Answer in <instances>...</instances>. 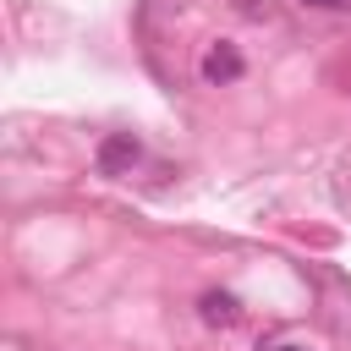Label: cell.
Returning a JSON list of instances; mask_svg holds the SVG:
<instances>
[{
	"label": "cell",
	"instance_id": "obj_3",
	"mask_svg": "<svg viewBox=\"0 0 351 351\" xmlns=\"http://www.w3.org/2000/svg\"><path fill=\"white\" fill-rule=\"evenodd\" d=\"M236 318H241V307H236L230 291H208V296H203V324H219V329H225V324H236Z\"/></svg>",
	"mask_w": 351,
	"mask_h": 351
},
{
	"label": "cell",
	"instance_id": "obj_1",
	"mask_svg": "<svg viewBox=\"0 0 351 351\" xmlns=\"http://www.w3.org/2000/svg\"><path fill=\"white\" fill-rule=\"evenodd\" d=\"M137 159H143V143H137L132 132H110V137L99 143V176H126Z\"/></svg>",
	"mask_w": 351,
	"mask_h": 351
},
{
	"label": "cell",
	"instance_id": "obj_6",
	"mask_svg": "<svg viewBox=\"0 0 351 351\" xmlns=\"http://www.w3.org/2000/svg\"><path fill=\"white\" fill-rule=\"evenodd\" d=\"M340 5H351V0H340Z\"/></svg>",
	"mask_w": 351,
	"mask_h": 351
},
{
	"label": "cell",
	"instance_id": "obj_2",
	"mask_svg": "<svg viewBox=\"0 0 351 351\" xmlns=\"http://www.w3.org/2000/svg\"><path fill=\"white\" fill-rule=\"evenodd\" d=\"M241 77V55H236V44H208V55H203V82H236Z\"/></svg>",
	"mask_w": 351,
	"mask_h": 351
},
{
	"label": "cell",
	"instance_id": "obj_4",
	"mask_svg": "<svg viewBox=\"0 0 351 351\" xmlns=\"http://www.w3.org/2000/svg\"><path fill=\"white\" fill-rule=\"evenodd\" d=\"M274 351H313V346H296V340H285V346H274Z\"/></svg>",
	"mask_w": 351,
	"mask_h": 351
},
{
	"label": "cell",
	"instance_id": "obj_5",
	"mask_svg": "<svg viewBox=\"0 0 351 351\" xmlns=\"http://www.w3.org/2000/svg\"><path fill=\"white\" fill-rule=\"evenodd\" d=\"M302 5H340V0H302Z\"/></svg>",
	"mask_w": 351,
	"mask_h": 351
}]
</instances>
